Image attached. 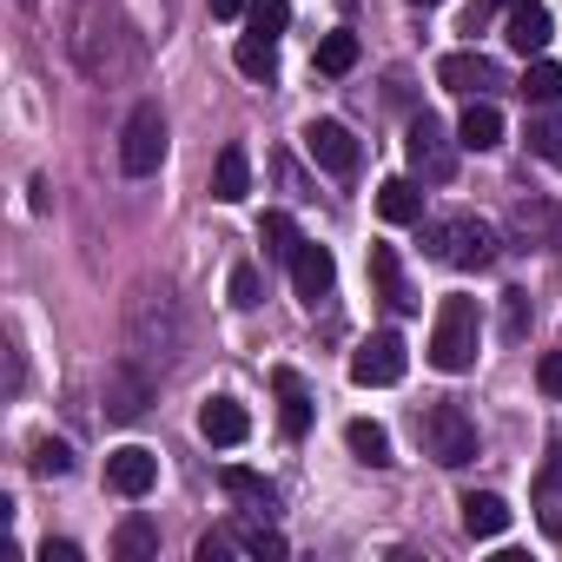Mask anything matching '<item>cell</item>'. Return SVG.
Wrapping results in <instances>:
<instances>
[{
    "mask_svg": "<svg viewBox=\"0 0 562 562\" xmlns=\"http://www.w3.org/2000/svg\"><path fill=\"white\" fill-rule=\"evenodd\" d=\"M74 60H80V74H87V80L113 87V80L139 74V60H146V41L133 34V21L113 8V0H87V8H80V21H74Z\"/></svg>",
    "mask_w": 562,
    "mask_h": 562,
    "instance_id": "1",
    "label": "cell"
},
{
    "mask_svg": "<svg viewBox=\"0 0 562 562\" xmlns=\"http://www.w3.org/2000/svg\"><path fill=\"white\" fill-rule=\"evenodd\" d=\"M476 345H483L476 299H443V305H437V325H430V364L457 378V371L476 364Z\"/></svg>",
    "mask_w": 562,
    "mask_h": 562,
    "instance_id": "2",
    "label": "cell"
},
{
    "mask_svg": "<svg viewBox=\"0 0 562 562\" xmlns=\"http://www.w3.org/2000/svg\"><path fill=\"white\" fill-rule=\"evenodd\" d=\"M417 437H424V457H437L443 470L476 463V424H470L463 404H430V411L417 417Z\"/></svg>",
    "mask_w": 562,
    "mask_h": 562,
    "instance_id": "3",
    "label": "cell"
},
{
    "mask_svg": "<svg viewBox=\"0 0 562 562\" xmlns=\"http://www.w3.org/2000/svg\"><path fill=\"white\" fill-rule=\"evenodd\" d=\"M430 251H437L443 265H457V271H490V265H496V232H490L483 218L457 212V218L430 225Z\"/></svg>",
    "mask_w": 562,
    "mask_h": 562,
    "instance_id": "4",
    "label": "cell"
},
{
    "mask_svg": "<svg viewBox=\"0 0 562 562\" xmlns=\"http://www.w3.org/2000/svg\"><path fill=\"white\" fill-rule=\"evenodd\" d=\"M159 159H166V113H159V100H139L120 133V166L133 179H146V172H159Z\"/></svg>",
    "mask_w": 562,
    "mask_h": 562,
    "instance_id": "5",
    "label": "cell"
},
{
    "mask_svg": "<svg viewBox=\"0 0 562 562\" xmlns=\"http://www.w3.org/2000/svg\"><path fill=\"white\" fill-rule=\"evenodd\" d=\"M404 153H411L417 179H430V186H443V179L457 172V139H450V126H443L437 113H417V120H411Z\"/></svg>",
    "mask_w": 562,
    "mask_h": 562,
    "instance_id": "6",
    "label": "cell"
},
{
    "mask_svg": "<svg viewBox=\"0 0 562 562\" xmlns=\"http://www.w3.org/2000/svg\"><path fill=\"white\" fill-rule=\"evenodd\" d=\"M404 371H411V351H404L397 331H371V338L351 351V384H358V391H384V384H397Z\"/></svg>",
    "mask_w": 562,
    "mask_h": 562,
    "instance_id": "7",
    "label": "cell"
},
{
    "mask_svg": "<svg viewBox=\"0 0 562 562\" xmlns=\"http://www.w3.org/2000/svg\"><path fill=\"white\" fill-rule=\"evenodd\" d=\"M331 285H338V258H331V245H312V238H305V245L292 251V292H299V305L318 312V305L331 299Z\"/></svg>",
    "mask_w": 562,
    "mask_h": 562,
    "instance_id": "8",
    "label": "cell"
},
{
    "mask_svg": "<svg viewBox=\"0 0 562 562\" xmlns=\"http://www.w3.org/2000/svg\"><path fill=\"white\" fill-rule=\"evenodd\" d=\"M146 404H153V371H139V358H120L106 371V417L133 424V417H146Z\"/></svg>",
    "mask_w": 562,
    "mask_h": 562,
    "instance_id": "9",
    "label": "cell"
},
{
    "mask_svg": "<svg viewBox=\"0 0 562 562\" xmlns=\"http://www.w3.org/2000/svg\"><path fill=\"white\" fill-rule=\"evenodd\" d=\"M437 80H443L450 93H463V100H490V93L503 87V67H496L490 54H443V60H437Z\"/></svg>",
    "mask_w": 562,
    "mask_h": 562,
    "instance_id": "10",
    "label": "cell"
},
{
    "mask_svg": "<svg viewBox=\"0 0 562 562\" xmlns=\"http://www.w3.org/2000/svg\"><path fill=\"white\" fill-rule=\"evenodd\" d=\"M509 232H516V245L529 251H562V205H549V199H516V212H509Z\"/></svg>",
    "mask_w": 562,
    "mask_h": 562,
    "instance_id": "11",
    "label": "cell"
},
{
    "mask_svg": "<svg viewBox=\"0 0 562 562\" xmlns=\"http://www.w3.org/2000/svg\"><path fill=\"white\" fill-rule=\"evenodd\" d=\"M305 153H312L325 172H338V179L358 172V139H351V126H338V120H312V126H305Z\"/></svg>",
    "mask_w": 562,
    "mask_h": 562,
    "instance_id": "12",
    "label": "cell"
},
{
    "mask_svg": "<svg viewBox=\"0 0 562 562\" xmlns=\"http://www.w3.org/2000/svg\"><path fill=\"white\" fill-rule=\"evenodd\" d=\"M159 483V457L146 450V443H120L113 457H106V490H120V496H146Z\"/></svg>",
    "mask_w": 562,
    "mask_h": 562,
    "instance_id": "13",
    "label": "cell"
},
{
    "mask_svg": "<svg viewBox=\"0 0 562 562\" xmlns=\"http://www.w3.org/2000/svg\"><path fill=\"white\" fill-rule=\"evenodd\" d=\"M271 391H278V430L299 443V437L312 430V391H305V378L278 364V371H271Z\"/></svg>",
    "mask_w": 562,
    "mask_h": 562,
    "instance_id": "14",
    "label": "cell"
},
{
    "mask_svg": "<svg viewBox=\"0 0 562 562\" xmlns=\"http://www.w3.org/2000/svg\"><path fill=\"white\" fill-rule=\"evenodd\" d=\"M199 437H205V443H218V450L245 443V437H251V417H245V404H238V397H212V404L199 411Z\"/></svg>",
    "mask_w": 562,
    "mask_h": 562,
    "instance_id": "15",
    "label": "cell"
},
{
    "mask_svg": "<svg viewBox=\"0 0 562 562\" xmlns=\"http://www.w3.org/2000/svg\"><path fill=\"white\" fill-rule=\"evenodd\" d=\"M549 34H555V21H549V8H542V0H516V8H509V27H503V41H509L516 54H542V47H549Z\"/></svg>",
    "mask_w": 562,
    "mask_h": 562,
    "instance_id": "16",
    "label": "cell"
},
{
    "mask_svg": "<svg viewBox=\"0 0 562 562\" xmlns=\"http://www.w3.org/2000/svg\"><path fill=\"white\" fill-rule=\"evenodd\" d=\"M457 509H463V529H470L476 542H490V536H503V529H509V503H503L496 490H470Z\"/></svg>",
    "mask_w": 562,
    "mask_h": 562,
    "instance_id": "17",
    "label": "cell"
},
{
    "mask_svg": "<svg viewBox=\"0 0 562 562\" xmlns=\"http://www.w3.org/2000/svg\"><path fill=\"white\" fill-rule=\"evenodd\" d=\"M371 285H378V299H384L391 312H417V299H411V285H404V265H397L391 245H371Z\"/></svg>",
    "mask_w": 562,
    "mask_h": 562,
    "instance_id": "18",
    "label": "cell"
},
{
    "mask_svg": "<svg viewBox=\"0 0 562 562\" xmlns=\"http://www.w3.org/2000/svg\"><path fill=\"white\" fill-rule=\"evenodd\" d=\"M378 212H384V225H424V186L417 179H384Z\"/></svg>",
    "mask_w": 562,
    "mask_h": 562,
    "instance_id": "19",
    "label": "cell"
},
{
    "mask_svg": "<svg viewBox=\"0 0 562 562\" xmlns=\"http://www.w3.org/2000/svg\"><path fill=\"white\" fill-rule=\"evenodd\" d=\"M232 67L245 74V80H271L278 74V34H238V47H232Z\"/></svg>",
    "mask_w": 562,
    "mask_h": 562,
    "instance_id": "20",
    "label": "cell"
},
{
    "mask_svg": "<svg viewBox=\"0 0 562 562\" xmlns=\"http://www.w3.org/2000/svg\"><path fill=\"white\" fill-rule=\"evenodd\" d=\"M457 146H470V153H490V146H503V113H496L490 100H470V113L457 120Z\"/></svg>",
    "mask_w": 562,
    "mask_h": 562,
    "instance_id": "21",
    "label": "cell"
},
{
    "mask_svg": "<svg viewBox=\"0 0 562 562\" xmlns=\"http://www.w3.org/2000/svg\"><path fill=\"white\" fill-rule=\"evenodd\" d=\"M245 192H251V159H245V146H225L218 166H212V199L218 205H238Z\"/></svg>",
    "mask_w": 562,
    "mask_h": 562,
    "instance_id": "22",
    "label": "cell"
},
{
    "mask_svg": "<svg viewBox=\"0 0 562 562\" xmlns=\"http://www.w3.org/2000/svg\"><path fill=\"white\" fill-rule=\"evenodd\" d=\"M113 555H120V562H153V555H159V522H153V516H126V522L113 529Z\"/></svg>",
    "mask_w": 562,
    "mask_h": 562,
    "instance_id": "23",
    "label": "cell"
},
{
    "mask_svg": "<svg viewBox=\"0 0 562 562\" xmlns=\"http://www.w3.org/2000/svg\"><path fill=\"white\" fill-rule=\"evenodd\" d=\"M345 443H351V457H358V463H371V470H384V463H391V430H384V424H371V417L345 424Z\"/></svg>",
    "mask_w": 562,
    "mask_h": 562,
    "instance_id": "24",
    "label": "cell"
},
{
    "mask_svg": "<svg viewBox=\"0 0 562 562\" xmlns=\"http://www.w3.org/2000/svg\"><path fill=\"white\" fill-rule=\"evenodd\" d=\"M225 496H232V503H245V509H271V503H278V490H271L258 470H245V463H232V470H225Z\"/></svg>",
    "mask_w": 562,
    "mask_h": 562,
    "instance_id": "25",
    "label": "cell"
},
{
    "mask_svg": "<svg viewBox=\"0 0 562 562\" xmlns=\"http://www.w3.org/2000/svg\"><path fill=\"white\" fill-rule=\"evenodd\" d=\"M258 238H265V251H271V258H285V265H292V251L305 245V238H299V225H292V212H265V218H258Z\"/></svg>",
    "mask_w": 562,
    "mask_h": 562,
    "instance_id": "26",
    "label": "cell"
},
{
    "mask_svg": "<svg viewBox=\"0 0 562 562\" xmlns=\"http://www.w3.org/2000/svg\"><path fill=\"white\" fill-rule=\"evenodd\" d=\"M351 67H358V34H325V41H318V74L338 80V74H351Z\"/></svg>",
    "mask_w": 562,
    "mask_h": 562,
    "instance_id": "27",
    "label": "cell"
},
{
    "mask_svg": "<svg viewBox=\"0 0 562 562\" xmlns=\"http://www.w3.org/2000/svg\"><path fill=\"white\" fill-rule=\"evenodd\" d=\"M522 100L555 106V100H562V67H555V60H536V67L522 74Z\"/></svg>",
    "mask_w": 562,
    "mask_h": 562,
    "instance_id": "28",
    "label": "cell"
},
{
    "mask_svg": "<svg viewBox=\"0 0 562 562\" xmlns=\"http://www.w3.org/2000/svg\"><path fill=\"white\" fill-rule=\"evenodd\" d=\"M529 146H536V159H542V166H555V172H562V120H555V113L529 120Z\"/></svg>",
    "mask_w": 562,
    "mask_h": 562,
    "instance_id": "29",
    "label": "cell"
},
{
    "mask_svg": "<svg viewBox=\"0 0 562 562\" xmlns=\"http://www.w3.org/2000/svg\"><path fill=\"white\" fill-rule=\"evenodd\" d=\"M67 470H74V450H67L60 437H41V443H34V476L54 483V476H67Z\"/></svg>",
    "mask_w": 562,
    "mask_h": 562,
    "instance_id": "30",
    "label": "cell"
},
{
    "mask_svg": "<svg viewBox=\"0 0 562 562\" xmlns=\"http://www.w3.org/2000/svg\"><path fill=\"white\" fill-rule=\"evenodd\" d=\"M245 21H251L258 34H285V27H292V0H251Z\"/></svg>",
    "mask_w": 562,
    "mask_h": 562,
    "instance_id": "31",
    "label": "cell"
},
{
    "mask_svg": "<svg viewBox=\"0 0 562 562\" xmlns=\"http://www.w3.org/2000/svg\"><path fill=\"white\" fill-rule=\"evenodd\" d=\"M503 338L509 345L529 338V292H503Z\"/></svg>",
    "mask_w": 562,
    "mask_h": 562,
    "instance_id": "32",
    "label": "cell"
},
{
    "mask_svg": "<svg viewBox=\"0 0 562 562\" xmlns=\"http://www.w3.org/2000/svg\"><path fill=\"white\" fill-rule=\"evenodd\" d=\"M258 299H265V278H258V265H238V271H232V305H238V312H251Z\"/></svg>",
    "mask_w": 562,
    "mask_h": 562,
    "instance_id": "33",
    "label": "cell"
},
{
    "mask_svg": "<svg viewBox=\"0 0 562 562\" xmlns=\"http://www.w3.org/2000/svg\"><path fill=\"white\" fill-rule=\"evenodd\" d=\"M238 549H245V555L278 562V555H285V536H278V529H238Z\"/></svg>",
    "mask_w": 562,
    "mask_h": 562,
    "instance_id": "34",
    "label": "cell"
},
{
    "mask_svg": "<svg viewBox=\"0 0 562 562\" xmlns=\"http://www.w3.org/2000/svg\"><path fill=\"white\" fill-rule=\"evenodd\" d=\"M232 549H238V529H212V536L199 542V562H225Z\"/></svg>",
    "mask_w": 562,
    "mask_h": 562,
    "instance_id": "35",
    "label": "cell"
},
{
    "mask_svg": "<svg viewBox=\"0 0 562 562\" xmlns=\"http://www.w3.org/2000/svg\"><path fill=\"white\" fill-rule=\"evenodd\" d=\"M536 496L549 503V496H562V443L549 450V463H542V476H536Z\"/></svg>",
    "mask_w": 562,
    "mask_h": 562,
    "instance_id": "36",
    "label": "cell"
},
{
    "mask_svg": "<svg viewBox=\"0 0 562 562\" xmlns=\"http://www.w3.org/2000/svg\"><path fill=\"white\" fill-rule=\"evenodd\" d=\"M536 384H542V397H562V351H542V364H536Z\"/></svg>",
    "mask_w": 562,
    "mask_h": 562,
    "instance_id": "37",
    "label": "cell"
},
{
    "mask_svg": "<svg viewBox=\"0 0 562 562\" xmlns=\"http://www.w3.org/2000/svg\"><path fill=\"white\" fill-rule=\"evenodd\" d=\"M41 562H80V549L74 542H41Z\"/></svg>",
    "mask_w": 562,
    "mask_h": 562,
    "instance_id": "38",
    "label": "cell"
},
{
    "mask_svg": "<svg viewBox=\"0 0 562 562\" xmlns=\"http://www.w3.org/2000/svg\"><path fill=\"white\" fill-rule=\"evenodd\" d=\"M245 8H251V0H212V14H218V21H238Z\"/></svg>",
    "mask_w": 562,
    "mask_h": 562,
    "instance_id": "39",
    "label": "cell"
},
{
    "mask_svg": "<svg viewBox=\"0 0 562 562\" xmlns=\"http://www.w3.org/2000/svg\"><path fill=\"white\" fill-rule=\"evenodd\" d=\"M411 8H443V0H411Z\"/></svg>",
    "mask_w": 562,
    "mask_h": 562,
    "instance_id": "40",
    "label": "cell"
},
{
    "mask_svg": "<svg viewBox=\"0 0 562 562\" xmlns=\"http://www.w3.org/2000/svg\"><path fill=\"white\" fill-rule=\"evenodd\" d=\"M496 8H516V0H496Z\"/></svg>",
    "mask_w": 562,
    "mask_h": 562,
    "instance_id": "41",
    "label": "cell"
}]
</instances>
